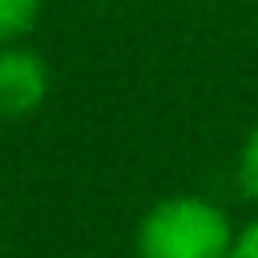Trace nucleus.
<instances>
[{"instance_id":"1","label":"nucleus","mask_w":258,"mask_h":258,"mask_svg":"<svg viewBox=\"0 0 258 258\" xmlns=\"http://www.w3.org/2000/svg\"><path fill=\"white\" fill-rule=\"evenodd\" d=\"M230 246L234 222L202 194L157 198L133 230L137 258H230Z\"/></svg>"},{"instance_id":"2","label":"nucleus","mask_w":258,"mask_h":258,"mask_svg":"<svg viewBox=\"0 0 258 258\" xmlns=\"http://www.w3.org/2000/svg\"><path fill=\"white\" fill-rule=\"evenodd\" d=\"M52 93L48 60L20 44H0V121H28Z\"/></svg>"},{"instance_id":"3","label":"nucleus","mask_w":258,"mask_h":258,"mask_svg":"<svg viewBox=\"0 0 258 258\" xmlns=\"http://www.w3.org/2000/svg\"><path fill=\"white\" fill-rule=\"evenodd\" d=\"M44 0H0V44H20L40 24Z\"/></svg>"},{"instance_id":"4","label":"nucleus","mask_w":258,"mask_h":258,"mask_svg":"<svg viewBox=\"0 0 258 258\" xmlns=\"http://www.w3.org/2000/svg\"><path fill=\"white\" fill-rule=\"evenodd\" d=\"M238 189L258 206V125L246 133V141L238 149Z\"/></svg>"},{"instance_id":"5","label":"nucleus","mask_w":258,"mask_h":258,"mask_svg":"<svg viewBox=\"0 0 258 258\" xmlns=\"http://www.w3.org/2000/svg\"><path fill=\"white\" fill-rule=\"evenodd\" d=\"M230 258H258V218H250L242 230H234Z\"/></svg>"}]
</instances>
